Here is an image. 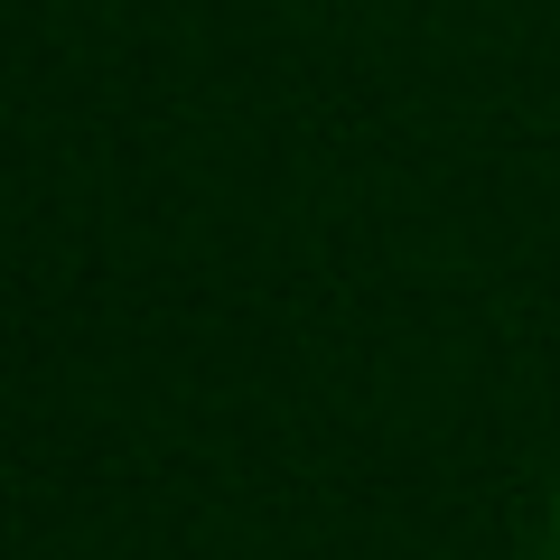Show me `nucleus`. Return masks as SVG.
Returning a JSON list of instances; mask_svg holds the SVG:
<instances>
[{"instance_id":"1","label":"nucleus","mask_w":560,"mask_h":560,"mask_svg":"<svg viewBox=\"0 0 560 560\" xmlns=\"http://www.w3.org/2000/svg\"><path fill=\"white\" fill-rule=\"evenodd\" d=\"M551 533H560V495H551Z\"/></svg>"}]
</instances>
